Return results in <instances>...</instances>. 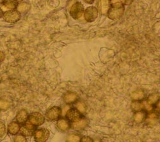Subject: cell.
<instances>
[{
    "label": "cell",
    "instance_id": "6da1fadb",
    "mask_svg": "<svg viewBox=\"0 0 160 142\" xmlns=\"http://www.w3.org/2000/svg\"><path fill=\"white\" fill-rule=\"evenodd\" d=\"M3 18L7 22L14 23L20 19L21 14L18 10H10L4 13Z\"/></svg>",
    "mask_w": 160,
    "mask_h": 142
},
{
    "label": "cell",
    "instance_id": "7a4b0ae2",
    "mask_svg": "<svg viewBox=\"0 0 160 142\" xmlns=\"http://www.w3.org/2000/svg\"><path fill=\"white\" fill-rule=\"evenodd\" d=\"M84 11L83 6L82 3L77 2L74 3L71 8L70 14L74 19H78L81 17Z\"/></svg>",
    "mask_w": 160,
    "mask_h": 142
},
{
    "label": "cell",
    "instance_id": "3957f363",
    "mask_svg": "<svg viewBox=\"0 0 160 142\" xmlns=\"http://www.w3.org/2000/svg\"><path fill=\"white\" fill-rule=\"evenodd\" d=\"M34 138L37 142H44L48 140L49 136V132L46 129H41L34 132Z\"/></svg>",
    "mask_w": 160,
    "mask_h": 142
},
{
    "label": "cell",
    "instance_id": "277c9868",
    "mask_svg": "<svg viewBox=\"0 0 160 142\" xmlns=\"http://www.w3.org/2000/svg\"><path fill=\"white\" fill-rule=\"evenodd\" d=\"M98 16V10L94 7H88L85 12L84 17L87 21L92 22L96 20Z\"/></svg>",
    "mask_w": 160,
    "mask_h": 142
},
{
    "label": "cell",
    "instance_id": "5b68a950",
    "mask_svg": "<svg viewBox=\"0 0 160 142\" xmlns=\"http://www.w3.org/2000/svg\"><path fill=\"white\" fill-rule=\"evenodd\" d=\"M44 117L39 113H33L29 117V122L35 126L41 125L44 122Z\"/></svg>",
    "mask_w": 160,
    "mask_h": 142
},
{
    "label": "cell",
    "instance_id": "8992f818",
    "mask_svg": "<svg viewBox=\"0 0 160 142\" xmlns=\"http://www.w3.org/2000/svg\"><path fill=\"white\" fill-rule=\"evenodd\" d=\"M66 117L69 121L72 123L76 122L82 119L81 113L75 109H71L68 111L66 113Z\"/></svg>",
    "mask_w": 160,
    "mask_h": 142
},
{
    "label": "cell",
    "instance_id": "52a82bcc",
    "mask_svg": "<svg viewBox=\"0 0 160 142\" xmlns=\"http://www.w3.org/2000/svg\"><path fill=\"white\" fill-rule=\"evenodd\" d=\"M124 11V8H114L112 7L108 11V17L112 19H117L121 18Z\"/></svg>",
    "mask_w": 160,
    "mask_h": 142
},
{
    "label": "cell",
    "instance_id": "ba28073f",
    "mask_svg": "<svg viewBox=\"0 0 160 142\" xmlns=\"http://www.w3.org/2000/svg\"><path fill=\"white\" fill-rule=\"evenodd\" d=\"M61 113L62 111L60 108L52 107L47 111L46 116L51 120H56L60 117Z\"/></svg>",
    "mask_w": 160,
    "mask_h": 142
},
{
    "label": "cell",
    "instance_id": "9c48e42d",
    "mask_svg": "<svg viewBox=\"0 0 160 142\" xmlns=\"http://www.w3.org/2000/svg\"><path fill=\"white\" fill-rule=\"evenodd\" d=\"M98 5L100 12L102 14H106L108 12L110 8V0H99Z\"/></svg>",
    "mask_w": 160,
    "mask_h": 142
},
{
    "label": "cell",
    "instance_id": "30bf717a",
    "mask_svg": "<svg viewBox=\"0 0 160 142\" xmlns=\"http://www.w3.org/2000/svg\"><path fill=\"white\" fill-rule=\"evenodd\" d=\"M28 118V112L25 109L20 110L16 116V120L19 124H23L26 122Z\"/></svg>",
    "mask_w": 160,
    "mask_h": 142
},
{
    "label": "cell",
    "instance_id": "8fae6325",
    "mask_svg": "<svg viewBox=\"0 0 160 142\" xmlns=\"http://www.w3.org/2000/svg\"><path fill=\"white\" fill-rule=\"evenodd\" d=\"M78 98V96L76 93L73 92H68L65 93L63 95V100L66 103V104H72L75 102L77 101Z\"/></svg>",
    "mask_w": 160,
    "mask_h": 142
},
{
    "label": "cell",
    "instance_id": "7c38bea8",
    "mask_svg": "<svg viewBox=\"0 0 160 142\" xmlns=\"http://www.w3.org/2000/svg\"><path fill=\"white\" fill-rule=\"evenodd\" d=\"M57 127L60 130L62 131H66L70 128V124L68 120L62 118L58 121Z\"/></svg>",
    "mask_w": 160,
    "mask_h": 142
},
{
    "label": "cell",
    "instance_id": "4fadbf2b",
    "mask_svg": "<svg viewBox=\"0 0 160 142\" xmlns=\"http://www.w3.org/2000/svg\"><path fill=\"white\" fill-rule=\"evenodd\" d=\"M20 125L18 123L12 122L9 124L8 127V131L12 135H16L20 130Z\"/></svg>",
    "mask_w": 160,
    "mask_h": 142
},
{
    "label": "cell",
    "instance_id": "5bb4252c",
    "mask_svg": "<svg viewBox=\"0 0 160 142\" xmlns=\"http://www.w3.org/2000/svg\"><path fill=\"white\" fill-rule=\"evenodd\" d=\"M88 124V122L85 119H81L80 120L74 122L72 124V128L76 130H80L84 129Z\"/></svg>",
    "mask_w": 160,
    "mask_h": 142
},
{
    "label": "cell",
    "instance_id": "9a60e30c",
    "mask_svg": "<svg viewBox=\"0 0 160 142\" xmlns=\"http://www.w3.org/2000/svg\"><path fill=\"white\" fill-rule=\"evenodd\" d=\"M30 9V5L27 3H21L17 6V10L20 13H25L29 11Z\"/></svg>",
    "mask_w": 160,
    "mask_h": 142
},
{
    "label": "cell",
    "instance_id": "2e32d148",
    "mask_svg": "<svg viewBox=\"0 0 160 142\" xmlns=\"http://www.w3.org/2000/svg\"><path fill=\"white\" fill-rule=\"evenodd\" d=\"M110 2L112 7L121 8L126 4V0H111Z\"/></svg>",
    "mask_w": 160,
    "mask_h": 142
},
{
    "label": "cell",
    "instance_id": "e0dca14e",
    "mask_svg": "<svg viewBox=\"0 0 160 142\" xmlns=\"http://www.w3.org/2000/svg\"><path fill=\"white\" fill-rule=\"evenodd\" d=\"M21 134L22 135H24V136H32V134H33L35 131L33 130L30 129H29L28 127H27L26 125H24V126L21 127Z\"/></svg>",
    "mask_w": 160,
    "mask_h": 142
},
{
    "label": "cell",
    "instance_id": "ac0fdd59",
    "mask_svg": "<svg viewBox=\"0 0 160 142\" xmlns=\"http://www.w3.org/2000/svg\"><path fill=\"white\" fill-rule=\"evenodd\" d=\"M76 109L81 113H85L87 110V106L83 102H79L76 105Z\"/></svg>",
    "mask_w": 160,
    "mask_h": 142
},
{
    "label": "cell",
    "instance_id": "d6986e66",
    "mask_svg": "<svg viewBox=\"0 0 160 142\" xmlns=\"http://www.w3.org/2000/svg\"><path fill=\"white\" fill-rule=\"evenodd\" d=\"M10 106L11 104L9 102L4 100H0V109L7 110L10 107Z\"/></svg>",
    "mask_w": 160,
    "mask_h": 142
},
{
    "label": "cell",
    "instance_id": "ffe728a7",
    "mask_svg": "<svg viewBox=\"0 0 160 142\" xmlns=\"http://www.w3.org/2000/svg\"><path fill=\"white\" fill-rule=\"evenodd\" d=\"M34 6L38 8H43L45 6V0H32Z\"/></svg>",
    "mask_w": 160,
    "mask_h": 142
},
{
    "label": "cell",
    "instance_id": "44dd1931",
    "mask_svg": "<svg viewBox=\"0 0 160 142\" xmlns=\"http://www.w3.org/2000/svg\"><path fill=\"white\" fill-rule=\"evenodd\" d=\"M5 7H7L8 8H10V9H14L15 8L17 7V3H16V1H13V0H10V1L8 2H7L5 4Z\"/></svg>",
    "mask_w": 160,
    "mask_h": 142
},
{
    "label": "cell",
    "instance_id": "7402d4cb",
    "mask_svg": "<svg viewBox=\"0 0 160 142\" xmlns=\"http://www.w3.org/2000/svg\"><path fill=\"white\" fill-rule=\"evenodd\" d=\"M144 118H145L144 113L140 112V113L136 114L135 117V120L138 123H140L143 120Z\"/></svg>",
    "mask_w": 160,
    "mask_h": 142
},
{
    "label": "cell",
    "instance_id": "603a6c76",
    "mask_svg": "<svg viewBox=\"0 0 160 142\" xmlns=\"http://www.w3.org/2000/svg\"><path fill=\"white\" fill-rule=\"evenodd\" d=\"M80 138L75 134H70L68 138H67V141H71V142H78L80 141Z\"/></svg>",
    "mask_w": 160,
    "mask_h": 142
},
{
    "label": "cell",
    "instance_id": "cb8c5ba5",
    "mask_svg": "<svg viewBox=\"0 0 160 142\" xmlns=\"http://www.w3.org/2000/svg\"><path fill=\"white\" fill-rule=\"evenodd\" d=\"M6 133V128L4 123L0 121V138L3 137Z\"/></svg>",
    "mask_w": 160,
    "mask_h": 142
},
{
    "label": "cell",
    "instance_id": "d4e9b609",
    "mask_svg": "<svg viewBox=\"0 0 160 142\" xmlns=\"http://www.w3.org/2000/svg\"><path fill=\"white\" fill-rule=\"evenodd\" d=\"M48 3L51 7L55 8L59 5L60 2L59 0H49Z\"/></svg>",
    "mask_w": 160,
    "mask_h": 142
},
{
    "label": "cell",
    "instance_id": "484cf974",
    "mask_svg": "<svg viewBox=\"0 0 160 142\" xmlns=\"http://www.w3.org/2000/svg\"><path fill=\"white\" fill-rule=\"evenodd\" d=\"M158 97L157 95H151V97H149V100H148V104H154V103H156L157 102V100H158Z\"/></svg>",
    "mask_w": 160,
    "mask_h": 142
},
{
    "label": "cell",
    "instance_id": "4316f807",
    "mask_svg": "<svg viewBox=\"0 0 160 142\" xmlns=\"http://www.w3.org/2000/svg\"><path fill=\"white\" fill-rule=\"evenodd\" d=\"M14 141L15 142H26L27 140H26V138L24 136V135H18L16 136L14 138Z\"/></svg>",
    "mask_w": 160,
    "mask_h": 142
},
{
    "label": "cell",
    "instance_id": "83f0119b",
    "mask_svg": "<svg viewBox=\"0 0 160 142\" xmlns=\"http://www.w3.org/2000/svg\"><path fill=\"white\" fill-rule=\"evenodd\" d=\"M132 95H134V97H132L135 100H140L142 98H143V94H141L140 92H135V94H132Z\"/></svg>",
    "mask_w": 160,
    "mask_h": 142
},
{
    "label": "cell",
    "instance_id": "f1b7e54d",
    "mask_svg": "<svg viewBox=\"0 0 160 142\" xmlns=\"http://www.w3.org/2000/svg\"><path fill=\"white\" fill-rule=\"evenodd\" d=\"M80 141H82V142H91V141H93L92 139H91L90 138L88 137V136H85L83 138H82L81 139H80Z\"/></svg>",
    "mask_w": 160,
    "mask_h": 142
},
{
    "label": "cell",
    "instance_id": "f546056e",
    "mask_svg": "<svg viewBox=\"0 0 160 142\" xmlns=\"http://www.w3.org/2000/svg\"><path fill=\"white\" fill-rule=\"evenodd\" d=\"M5 59V54L2 52V51H0V62L3 60Z\"/></svg>",
    "mask_w": 160,
    "mask_h": 142
},
{
    "label": "cell",
    "instance_id": "4dcf8cb0",
    "mask_svg": "<svg viewBox=\"0 0 160 142\" xmlns=\"http://www.w3.org/2000/svg\"><path fill=\"white\" fill-rule=\"evenodd\" d=\"M94 0H84V2H86L87 3H89V4H92L93 2H94Z\"/></svg>",
    "mask_w": 160,
    "mask_h": 142
},
{
    "label": "cell",
    "instance_id": "1f68e13d",
    "mask_svg": "<svg viewBox=\"0 0 160 142\" xmlns=\"http://www.w3.org/2000/svg\"><path fill=\"white\" fill-rule=\"evenodd\" d=\"M133 0H126V5H130Z\"/></svg>",
    "mask_w": 160,
    "mask_h": 142
},
{
    "label": "cell",
    "instance_id": "d6a6232c",
    "mask_svg": "<svg viewBox=\"0 0 160 142\" xmlns=\"http://www.w3.org/2000/svg\"><path fill=\"white\" fill-rule=\"evenodd\" d=\"M156 109H158V111L160 112V101H159V102L157 104V106H156Z\"/></svg>",
    "mask_w": 160,
    "mask_h": 142
},
{
    "label": "cell",
    "instance_id": "836d02e7",
    "mask_svg": "<svg viewBox=\"0 0 160 142\" xmlns=\"http://www.w3.org/2000/svg\"><path fill=\"white\" fill-rule=\"evenodd\" d=\"M3 11H2V10L0 8V18H1L2 16H3Z\"/></svg>",
    "mask_w": 160,
    "mask_h": 142
},
{
    "label": "cell",
    "instance_id": "e575fe53",
    "mask_svg": "<svg viewBox=\"0 0 160 142\" xmlns=\"http://www.w3.org/2000/svg\"><path fill=\"white\" fill-rule=\"evenodd\" d=\"M5 1H6V0H0V3H3Z\"/></svg>",
    "mask_w": 160,
    "mask_h": 142
},
{
    "label": "cell",
    "instance_id": "d590c367",
    "mask_svg": "<svg viewBox=\"0 0 160 142\" xmlns=\"http://www.w3.org/2000/svg\"><path fill=\"white\" fill-rule=\"evenodd\" d=\"M15 1H16V2H22V0H15Z\"/></svg>",
    "mask_w": 160,
    "mask_h": 142
}]
</instances>
